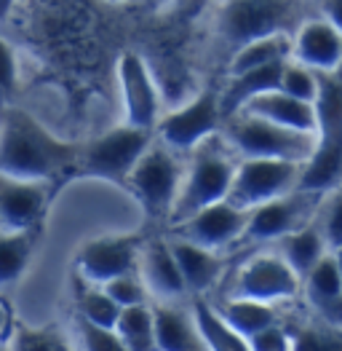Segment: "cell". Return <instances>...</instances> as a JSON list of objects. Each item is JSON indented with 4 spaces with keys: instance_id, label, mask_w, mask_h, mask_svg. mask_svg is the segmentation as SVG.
Here are the masks:
<instances>
[{
    "instance_id": "cell-24",
    "label": "cell",
    "mask_w": 342,
    "mask_h": 351,
    "mask_svg": "<svg viewBox=\"0 0 342 351\" xmlns=\"http://www.w3.org/2000/svg\"><path fill=\"white\" fill-rule=\"evenodd\" d=\"M220 311V317L244 338H252L259 330L270 327V324L281 322L278 319V308L270 303H259V300H249V298H225L214 306Z\"/></svg>"
},
{
    "instance_id": "cell-19",
    "label": "cell",
    "mask_w": 342,
    "mask_h": 351,
    "mask_svg": "<svg viewBox=\"0 0 342 351\" xmlns=\"http://www.w3.org/2000/svg\"><path fill=\"white\" fill-rule=\"evenodd\" d=\"M158 351H209L193 311L174 303H153Z\"/></svg>"
},
{
    "instance_id": "cell-5",
    "label": "cell",
    "mask_w": 342,
    "mask_h": 351,
    "mask_svg": "<svg viewBox=\"0 0 342 351\" xmlns=\"http://www.w3.org/2000/svg\"><path fill=\"white\" fill-rule=\"evenodd\" d=\"M153 143V132L120 123L96 140L81 145L73 177H91L115 185H129V177Z\"/></svg>"
},
{
    "instance_id": "cell-28",
    "label": "cell",
    "mask_w": 342,
    "mask_h": 351,
    "mask_svg": "<svg viewBox=\"0 0 342 351\" xmlns=\"http://www.w3.org/2000/svg\"><path fill=\"white\" fill-rule=\"evenodd\" d=\"M115 332L120 335L123 346L129 351H158L155 346V314H153V303L147 306H131L123 308Z\"/></svg>"
},
{
    "instance_id": "cell-36",
    "label": "cell",
    "mask_w": 342,
    "mask_h": 351,
    "mask_svg": "<svg viewBox=\"0 0 342 351\" xmlns=\"http://www.w3.org/2000/svg\"><path fill=\"white\" fill-rule=\"evenodd\" d=\"M75 324H78V341H81L83 351H129L115 330L96 327V324L83 322L78 317H75Z\"/></svg>"
},
{
    "instance_id": "cell-23",
    "label": "cell",
    "mask_w": 342,
    "mask_h": 351,
    "mask_svg": "<svg viewBox=\"0 0 342 351\" xmlns=\"http://www.w3.org/2000/svg\"><path fill=\"white\" fill-rule=\"evenodd\" d=\"M281 258H284L289 268L300 276V282L305 279V274L313 268L326 252H329V244H326V236L321 231L318 220H311L308 226L297 228L294 234L278 239V250H276Z\"/></svg>"
},
{
    "instance_id": "cell-20",
    "label": "cell",
    "mask_w": 342,
    "mask_h": 351,
    "mask_svg": "<svg viewBox=\"0 0 342 351\" xmlns=\"http://www.w3.org/2000/svg\"><path fill=\"white\" fill-rule=\"evenodd\" d=\"M169 244L174 258H176V265L182 271V279H185L187 293L196 295V298L209 293L214 287V282L222 276L225 261L214 250L198 247V244L185 241V239H169Z\"/></svg>"
},
{
    "instance_id": "cell-1",
    "label": "cell",
    "mask_w": 342,
    "mask_h": 351,
    "mask_svg": "<svg viewBox=\"0 0 342 351\" xmlns=\"http://www.w3.org/2000/svg\"><path fill=\"white\" fill-rule=\"evenodd\" d=\"M81 145L49 132L22 108H8L0 116V172L22 180L54 182L73 177Z\"/></svg>"
},
{
    "instance_id": "cell-39",
    "label": "cell",
    "mask_w": 342,
    "mask_h": 351,
    "mask_svg": "<svg viewBox=\"0 0 342 351\" xmlns=\"http://www.w3.org/2000/svg\"><path fill=\"white\" fill-rule=\"evenodd\" d=\"M321 11H324V19L342 35V0H324Z\"/></svg>"
},
{
    "instance_id": "cell-26",
    "label": "cell",
    "mask_w": 342,
    "mask_h": 351,
    "mask_svg": "<svg viewBox=\"0 0 342 351\" xmlns=\"http://www.w3.org/2000/svg\"><path fill=\"white\" fill-rule=\"evenodd\" d=\"M193 317L198 324L200 335L206 341L209 351H252L249 349V338H244L241 332H235L214 308V303H209L203 295L196 298L193 303Z\"/></svg>"
},
{
    "instance_id": "cell-12",
    "label": "cell",
    "mask_w": 342,
    "mask_h": 351,
    "mask_svg": "<svg viewBox=\"0 0 342 351\" xmlns=\"http://www.w3.org/2000/svg\"><path fill=\"white\" fill-rule=\"evenodd\" d=\"M300 290L302 282L284 258L278 252H262L254 255L249 263H244V268L235 274L230 298H249L278 306L284 300H291Z\"/></svg>"
},
{
    "instance_id": "cell-18",
    "label": "cell",
    "mask_w": 342,
    "mask_h": 351,
    "mask_svg": "<svg viewBox=\"0 0 342 351\" xmlns=\"http://www.w3.org/2000/svg\"><path fill=\"white\" fill-rule=\"evenodd\" d=\"M305 300L313 306L318 319L342 327V276L334 255L326 252L302 279Z\"/></svg>"
},
{
    "instance_id": "cell-42",
    "label": "cell",
    "mask_w": 342,
    "mask_h": 351,
    "mask_svg": "<svg viewBox=\"0 0 342 351\" xmlns=\"http://www.w3.org/2000/svg\"><path fill=\"white\" fill-rule=\"evenodd\" d=\"M0 351H11V343H3V341H0Z\"/></svg>"
},
{
    "instance_id": "cell-32",
    "label": "cell",
    "mask_w": 342,
    "mask_h": 351,
    "mask_svg": "<svg viewBox=\"0 0 342 351\" xmlns=\"http://www.w3.org/2000/svg\"><path fill=\"white\" fill-rule=\"evenodd\" d=\"M278 91H284V94L294 97V99H302V102L315 105V97H318V73L289 57L284 62V70H281Z\"/></svg>"
},
{
    "instance_id": "cell-10",
    "label": "cell",
    "mask_w": 342,
    "mask_h": 351,
    "mask_svg": "<svg viewBox=\"0 0 342 351\" xmlns=\"http://www.w3.org/2000/svg\"><path fill=\"white\" fill-rule=\"evenodd\" d=\"M222 123H225V116H222L220 91L206 88L198 97H193L187 105H182L174 113L161 118L155 132L163 145L182 153V150H193L200 143H206L209 137L220 134Z\"/></svg>"
},
{
    "instance_id": "cell-21",
    "label": "cell",
    "mask_w": 342,
    "mask_h": 351,
    "mask_svg": "<svg viewBox=\"0 0 342 351\" xmlns=\"http://www.w3.org/2000/svg\"><path fill=\"white\" fill-rule=\"evenodd\" d=\"M241 113H252L265 121H273L284 129L291 132H305V134H315V105L294 99L284 91H267L262 97H256L254 102H249Z\"/></svg>"
},
{
    "instance_id": "cell-2",
    "label": "cell",
    "mask_w": 342,
    "mask_h": 351,
    "mask_svg": "<svg viewBox=\"0 0 342 351\" xmlns=\"http://www.w3.org/2000/svg\"><path fill=\"white\" fill-rule=\"evenodd\" d=\"M342 185V67L318 73L315 147L302 167L300 191L329 193Z\"/></svg>"
},
{
    "instance_id": "cell-22",
    "label": "cell",
    "mask_w": 342,
    "mask_h": 351,
    "mask_svg": "<svg viewBox=\"0 0 342 351\" xmlns=\"http://www.w3.org/2000/svg\"><path fill=\"white\" fill-rule=\"evenodd\" d=\"M284 62H276V64H267V67H256V70H246V73H238V75H230L228 86L220 91V102H222V116H225V121L233 118L235 113H241L249 102H254L256 97H262L267 91H276L278 81H281Z\"/></svg>"
},
{
    "instance_id": "cell-38",
    "label": "cell",
    "mask_w": 342,
    "mask_h": 351,
    "mask_svg": "<svg viewBox=\"0 0 342 351\" xmlns=\"http://www.w3.org/2000/svg\"><path fill=\"white\" fill-rule=\"evenodd\" d=\"M14 330H16V324H14V314H11L8 303L0 298V341H3V343H11Z\"/></svg>"
},
{
    "instance_id": "cell-34",
    "label": "cell",
    "mask_w": 342,
    "mask_h": 351,
    "mask_svg": "<svg viewBox=\"0 0 342 351\" xmlns=\"http://www.w3.org/2000/svg\"><path fill=\"white\" fill-rule=\"evenodd\" d=\"M19 86V64H16V54L8 46V40L0 35V116L11 108L14 94Z\"/></svg>"
},
{
    "instance_id": "cell-43",
    "label": "cell",
    "mask_w": 342,
    "mask_h": 351,
    "mask_svg": "<svg viewBox=\"0 0 342 351\" xmlns=\"http://www.w3.org/2000/svg\"><path fill=\"white\" fill-rule=\"evenodd\" d=\"M110 3H120V0H110Z\"/></svg>"
},
{
    "instance_id": "cell-4",
    "label": "cell",
    "mask_w": 342,
    "mask_h": 351,
    "mask_svg": "<svg viewBox=\"0 0 342 351\" xmlns=\"http://www.w3.org/2000/svg\"><path fill=\"white\" fill-rule=\"evenodd\" d=\"M222 137L238 158H284L308 164L315 147V134L291 132L252 113L228 118L222 123Z\"/></svg>"
},
{
    "instance_id": "cell-40",
    "label": "cell",
    "mask_w": 342,
    "mask_h": 351,
    "mask_svg": "<svg viewBox=\"0 0 342 351\" xmlns=\"http://www.w3.org/2000/svg\"><path fill=\"white\" fill-rule=\"evenodd\" d=\"M14 5H16V0H0V22L11 14V8H14Z\"/></svg>"
},
{
    "instance_id": "cell-11",
    "label": "cell",
    "mask_w": 342,
    "mask_h": 351,
    "mask_svg": "<svg viewBox=\"0 0 342 351\" xmlns=\"http://www.w3.org/2000/svg\"><path fill=\"white\" fill-rule=\"evenodd\" d=\"M144 239L140 234H110L96 236L78 250V274L88 285H107L123 274L140 271Z\"/></svg>"
},
{
    "instance_id": "cell-37",
    "label": "cell",
    "mask_w": 342,
    "mask_h": 351,
    "mask_svg": "<svg viewBox=\"0 0 342 351\" xmlns=\"http://www.w3.org/2000/svg\"><path fill=\"white\" fill-rule=\"evenodd\" d=\"M249 349L252 351H291V335L286 332L281 322L270 324L265 330H259L256 335L249 338Z\"/></svg>"
},
{
    "instance_id": "cell-3",
    "label": "cell",
    "mask_w": 342,
    "mask_h": 351,
    "mask_svg": "<svg viewBox=\"0 0 342 351\" xmlns=\"http://www.w3.org/2000/svg\"><path fill=\"white\" fill-rule=\"evenodd\" d=\"M235 167H238V156L233 153V147L225 143L222 134H214L198 147H193V158L190 167L185 169L179 199L171 209V226L190 217L203 206L228 202Z\"/></svg>"
},
{
    "instance_id": "cell-13",
    "label": "cell",
    "mask_w": 342,
    "mask_h": 351,
    "mask_svg": "<svg viewBox=\"0 0 342 351\" xmlns=\"http://www.w3.org/2000/svg\"><path fill=\"white\" fill-rule=\"evenodd\" d=\"M54 196V182L0 172V231H40Z\"/></svg>"
},
{
    "instance_id": "cell-6",
    "label": "cell",
    "mask_w": 342,
    "mask_h": 351,
    "mask_svg": "<svg viewBox=\"0 0 342 351\" xmlns=\"http://www.w3.org/2000/svg\"><path fill=\"white\" fill-rule=\"evenodd\" d=\"M182 180H185V167L176 150H171L163 143H150L129 177L126 188L137 196L147 217L163 220V217H171V209L182 191Z\"/></svg>"
},
{
    "instance_id": "cell-27",
    "label": "cell",
    "mask_w": 342,
    "mask_h": 351,
    "mask_svg": "<svg viewBox=\"0 0 342 351\" xmlns=\"http://www.w3.org/2000/svg\"><path fill=\"white\" fill-rule=\"evenodd\" d=\"M291 57V35L278 32V35H267V38H256L252 43L241 46L238 51H233L230 59V75L256 70V67H267L276 62H284Z\"/></svg>"
},
{
    "instance_id": "cell-31",
    "label": "cell",
    "mask_w": 342,
    "mask_h": 351,
    "mask_svg": "<svg viewBox=\"0 0 342 351\" xmlns=\"http://www.w3.org/2000/svg\"><path fill=\"white\" fill-rule=\"evenodd\" d=\"M291 351H342V327L324 319L302 324L291 335Z\"/></svg>"
},
{
    "instance_id": "cell-25",
    "label": "cell",
    "mask_w": 342,
    "mask_h": 351,
    "mask_svg": "<svg viewBox=\"0 0 342 351\" xmlns=\"http://www.w3.org/2000/svg\"><path fill=\"white\" fill-rule=\"evenodd\" d=\"M40 231H0V287L16 285L27 274Z\"/></svg>"
},
{
    "instance_id": "cell-8",
    "label": "cell",
    "mask_w": 342,
    "mask_h": 351,
    "mask_svg": "<svg viewBox=\"0 0 342 351\" xmlns=\"http://www.w3.org/2000/svg\"><path fill=\"white\" fill-rule=\"evenodd\" d=\"M302 167L305 164L300 161L284 158H238L228 202L249 212L265 202L286 196L300 188Z\"/></svg>"
},
{
    "instance_id": "cell-7",
    "label": "cell",
    "mask_w": 342,
    "mask_h": 351,
    "mask_svg": "<svg viewBox=\"0 0 342 351\" xmlns=\"http://www.w3.org/2000/svg\"><path fill=\"white\" fill-rule=\"evenodd\" d=\"M297 25L294 0H230L220 16V32L233 51L256 38L291 32Z\"/></svg>"
},
{
    "instance_id": "cell-9",
    "label": "cell",
    "mask_w": 342,
    "mask_h": 351,
    "mask_svg": "<svg viewBox=\"0 0 342 351\" xmlns=\"http://www.w3.org/2000/svg\"><path fill=\"white\" fill-rule=\"evenodd\" d=\"M326 193H311V191H291L286 196H278L273 202L249 209V220L241 241H278L284 236L294 234L297 228L308 226L315 220L318 209H321V199Z\"/></svg>"
},
{
    "instance_id": "cell-15",
    "label": "cell",
    "mask_w": 342,
    "mask_h": 351,
    "mask_svg": "<svg viewBox=\"0 0 342 351\" xmlns=\"http://www.w3.org/2000/svg\"><path fill=\"white\" fill-rule=\"evenodd\" d=\"M249 212L238 209L230 202H217L211 206H203L193 212L190 217L179 220L171 226V239H185L206 250H222L233 241H241L244 228H246Z\"/></svg>"
},
{
    "instance_id": "cell-33",
    "label": "cell",
    "mask_w": 342,
    "mask_h": 351,
    "mask_svg": "<svg viewBox=\"0 0 342 351\" xmlns=\"http://www.w3.org/2000/svg\"><path fill=\"white\" fill-rule=\"evenodd\" d=\"M107 295L113 298L115 303L120 306V308H131V306H147L150 303V290H147V285H144L142 274L140 271H131V274H123V276H118L113 282H107V285H102Z\"/></svg>"
},
{
    "instance_id": "cell-14",
    "label": "cell",
    "mask_w": 342,
    "mask_h": 351,
    "mask_svg": "<svg viewBox=\"0 0 342 351\" xmlns=\"http://www.w3.org/2000/svg\"><path fill=\"white\" fill-rule=\"evenodd\" d=\"M118 86L126 123L144 132H155L161 121V97L147 62L137 51H126L118 59Z\"/></svg>"
},
{
    "instance_id": "cell-17",
    "label": "cell",
    "mask_w": 342,
    "mask_h": 351,
    "mask_svg": "<svg viewBox=\"0 0 342 351\" xmlns=\"http://www.w3.org/2000/svg\"><path fill=\"white\" fill-rule=\"evenodd\" d=\"M140 274L150 295L158 303H174L187 295L182 271L176 265V258L171 252V244L166 239H150L144 241L142 258H140Z\"/></svg>"
},
{
    "instance_id": "cell-41",
    "label": "cell",
    "mask_w": 342,
    "mask_h": 351,
    "mask_svg": "<svg viewBox=\"0 0 342 351\" xmlns=\"http://www.w3.org/2000/svg\"><path fill=\"white\" fill-rule=\"evenodd\" d=\"M332 255H334V263H337V268H340V276H342V244L337 247V250H332Z\"/></svg>"
},
{
    "instance_id": "cell-16",
    "label": "cell",
    "mask_w": 342,
    "mask_h": 351,
    "mask_svg": "<svg viewBox=\"0 0 342 351\" xmlns=\"http://www.w3.org/2000/svg\"><path fill=\"white\" fill-rule=\"evenodd\" d=\"M291 59L315 73H334L342 67V35L324 16L308 19L291 38Z\"/></svg>"
},
{
    "instance_id": "cell-29",
    "label": "cell",
    "mask_w": 342,
    "mask_h": 351,
    "mask_svg": "<svg viewBox=\"0 0 342 351\" xmlns=\"http://www.w3.org/2000/svg\"><path fill=\"white\" fill-rule=\"evenodd\" d=\"M120 311H123V308L107 295L105 287H99V285H88V282L81 287V293H78V319L96 324V327L115 330Z\"/></svg>"
},
{
    "instance_id": "cell-30",
    "label": "cell",
    "mask_w": 342,
    "mask_h": 351,
    "mask_svg": "<svg viewBox=\"0 0 342 351\" xmlns=\"http://www.w3.org/2000/svg\"><path fill=\"white\" fill-rule=\"evenodd\" d=\"M11 351H73V346L57 324H19L11 335Z\"/></svg>"
},
{
    "instance_id": "cell-35",
    "label": "cell",
    "mask_w": 342,
    "mask_h": 351,
    "mask_svg": "<svg viewBox=\"0 0 342 351\" xmlns=\"http://www.w3.org/2000/svg\"><path fill=\"white\" fill-rule=\"evenodd\" d=\"M318 226L326 236L329 252L337 250L342 244V185L329 191V202L324 204V209H318Z\"/></svg>"
}]
</instances>
